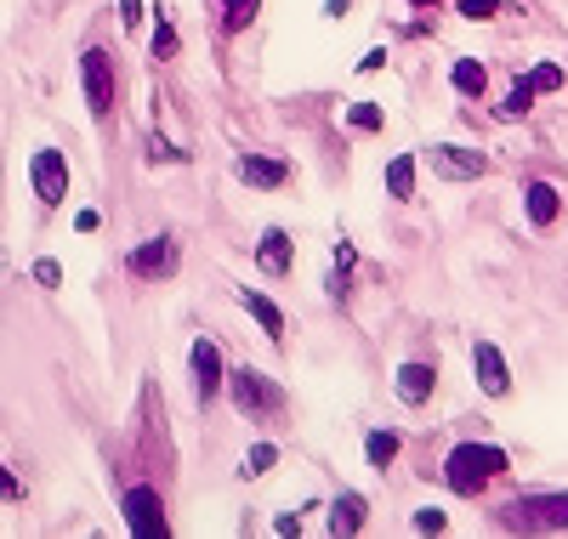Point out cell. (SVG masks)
<instances>
[{
    "mask_svg": "<svg viewBox=\"0 0 568 539\" xmlns=\"http://www.w3.org/2000/svg\"><path fill=\"white\" fill-rule=\"evenodd\" d=\"M438 477L455 488L460 500H484L500 477H511V455H506L500 444H478V437H466V444H455V449L444 455Z\"/></svg>",
    "mask_w": 568,
    "mask_h": 539,
    "instance_id": "obj_1",
    "label": "cell"
},
{
    "mask_svg": "<svg viewBox=\"0 0 568 539\" xmlns=\"http://www.w3.org/2000/svg\"><path fill=\"white\" fill-rule=\"evenodd\" d=\"M227 404L251 426H284V415H291V391H284L267 369L240 364V369H227Z\"/></svg>",
    "mask_w": 568,
    "mask_h": 539,
    "instance_id": "obj_2",
    "label": "cell"
},
{
    "mask_svg": "<svg viewBox=\"0 0 568 539\" xmlns=\"http://www.w3.org/2000/svg\"><path fill=\"white\" fill-rule=\"evenodd\" d=\"M506 528H524V533H562L568 528V495L562 488H529V495H517L511 506H500Z\"/></svg>",
    "mask_w": 568,
    "mask_h": 539,
    "instance_id": "obj_3",
    "label": "cell"
},
{
    "mask_svg": "<svg viewBox=\"0 0 568 539\" xmlns=\"http://www.w3.org/2000/svg\"><path fill=\"white\" fill-rule=\"evenodd\" d=\"M80 85H85V109H91V120H109V114H114V91H120V80H114V58L103 52V45H85V52H80Z\"/></svg>",
    "mask_w": 568,
    "mask_h": 539,
    "instance_id": "obj_4",
    "label": "cell"
},
{
    "mask_svg": "<svg viewBox=\"0 0 568 539\" xmlns=\"http://www.w3.org/2000/svg\"><path fill=\"white\" fill-rule=\"evenodd\" d=\"M420 160L433 165L438 182H484V176L495 171L489 154H484V149H466V142H433Z\"/></svg>",
    "mask_w": 568,
    "mask_h": 539,
    "instance_id": "obj_5",
    "label": "cell"
},
{
    "mask_svg": "<svg viewBox=\"0 0 568 539\" xmlns=\"http://www.w3.org/2000/svg\"><path fill=\"white\" fill-rule=\"evenodd\" d=\"M187 375H194V404L211 409L222 391H227V358L211 335H200L194 347H187Z\"/></svg>",
    "mask_w": 568,
    "mask_h": 539,
    "instance_id": "obj_6",
    "label": "cell"
},
{
    "mask_svg": "<svg viewBox=\"0 0 568 539\" xmlns=\"http://www.w3.org/2000/svg\"><path fill=\"white\" fill-rule=\"evenodd\" d=\"M176 267H182V251H176V238H171V233L142 238L136 251L125 256V273L142 278V284H165V278H176Z\"/></svg>",
    "mask_w": 568,
    "mask_h": 539,
    "instance_id": "obj_7",
    "label": "cell"
},
{
    "mask_svg": "<svg viewBox=\"0 0 568 539\" xmlns=\"http://www.w3.org/2000/svg\"><path fill=\"white\" fill-rule=\"evenodd\" d=\"M29 187H34V200L45 211H58L69 200V160H63V149H34L29 154Z\"/></svg>",
    "mask_w": 568,
    "mask_h": 539,
    "instance_id": "obj_8",
    "label": "cell"
},
{
    "mask_svg": "<svg viewBox=\"0 0 568 539\" xmlns=\"http://www.w3.org/2000/svg\"><path fill=\"white\" fill-rule=\"evenodd\" d=\"M120 511H125V528H131L136 539L171 533V522H165V500H160V488H149V482H131L125 495H120Z\"/></svg>",
    "mask_w": 568,
    "mask_h": 539,
    "instance_id": "obj_9",
    "label": "cell"
},
{
    "mask_svg": "<svg viewBox=\"0 0 568 539\" xmlns=\"http://www.w3.org/2000/svg\"><path fill=\"white\" fill-rule=\"evenodd\" d=\"M233 176H240L245 187H256V193H278V187H291L296 165L278 160V154H262V149H245V154H233Z\"/></svg>",
    "mask_w": 568,
    "mask_h": 539,
    "instance_id": "obj_10",
    "label": "cell"
},
{
    "mask_svg": "<svg viewBox=\"0 0 568 539\" xmlns=\"http://www.w3.org/2000/svg\"><path fill=\"white\" fill-rule=\"evenodd\" d=\"M471 380L484 398H511V364L495 340H471Z\"/></svg>",
    "mask_w": 568,
    "mask_h": 539,
    "instance_id": "obj_11",
    "label": "cell"
},
{
    "mask_svg": "<svg viewBox=\"0 0 568 539\" xmlns=\"http://www.w3.org/2000/svg\"><path fill=\"white\" fill-rule=\"evenodd\" d=\"M393 391H398V404H404V409H426V404H433V391H438V358H433V364H426V358L398 364Z\"/></svg>",
    "mask_w": 568,
    "mask_h": 539,
    "instance_id": "obj_12",
    "label": "cell"
},
{
    "mask_svg": "<svg viewBox=\"0 0 568 539\" xmlns=\"http://www.w3.org/2000/svg\"><path fill=\"white\" fill-rule=\"evenodd\" d=\"M251 262H256V273H267V278H291V273H296V238L284 233V227H262Z\"/></svg>",
    "mask_w": 568,
    "mask_h": 539,
    "instance_id": "obj_13",
    "label": "cell"
},
{
    "mask_svg": "<svg viewBox=\"0 0 568 539\" xmlns=\"http://www.w3.org/2000/svg\"><path fill=\"white\" fill-rule=\"evenodd\" d=\"M524 222L535 233H551L562 222V187L557 182H524Z\"/></svg>",
    "mask_w": 568,
    "mask_h": 539,
    "instance_id": "obj_14",
    "label": "cell"
},
{
    "mask_svg": "<svg viewBox=\"0 0 568 539\" xmlns=\"http://www.w3.org/2000/svg\"><path fill=\"white\" fill-rule=\"evenodd\" d=\"M324 528L336 533V539H353V533H364V528H369V500L358 495V488H336V500H329V517H324Z\"/></svg>",
    "mask_w": 568,
    "mask_h": 539,
    "instance_id": "obj_15",
    "label": "cell"
},
{
    "mask_svg": "<svg viewBox=\"0 0 568 539\" xmlns=\"http://www.w3.org/2000/svg\"><path fill=\"white\" fill-rule=\"evenodd\" d=\"M233 296H240V307L256 318V329L273 340V347H284V307H278L273 296H262V289H251V284H240Z\"/></svg>",
    "mask_w": 568,
    "mask_h": 539,
    "instance_id": "obj_16",
    "label": "cell"
},
{
    "mask_svg": "<svg viewBox=\"0 0 568 539\" xmlns=\"http://www.w3.org/2000/svg\"><path fill=\"white\" fill-rule=\"evenodd\" d=\"M398 455H404V431H393V426H369L364 431V466L369 471H393L398 466Z\"/></svg>",
    "mask_w": 568,
    "mask_h": 539,
    "instance_id": "obj_17",
    "label": "cell"
},
{
    "mask_svg": "<svg viewBox=\"0 0 568 539\" xmlns=\"http://www.w3.org/2000/svg\"><path fill=\"white\" fill-rule=\"evenodd\" d=\"M449 91L466 96V103H484V91H489V63H478V58H455V63H449Z\"/></svg>",
    "mask_w": 568,
    "mask_h": 539,
    "instance_id": "obj_18",
    "label": "cell"
},
{
    "mask_svg": "<svg viewBox=\"0 0 568 539\" xmlns=\"http://www.w3.org/2000/svg\"><path fill=\"white\" fill-rule=\"evenodd\" d=\"M415 171H420V154H393V160H387L382 182H387V193H393V205H409V200H415Z\"/></svg>",
    "mask_w": 568,
    "mask_h": 539,
    "instance_id": "obj_19",
    "label": "cell"
},
{
    "mask_svg": "<svg viewBox=\"0 0 568 539\" xmlns=\"http://www.w3.org/2000/svg\"><path fill=\"white\" fill-rule=\"evenodd\" d=\"M535 96H540L535 80H529V74H517V80L506 85V96H500V109H495V114H500V120H524V114L535 109Z\"/></svg>",
    "mask_w": 568,
    "mask_h": 539,
    "instance_id": "obj_20",
    "label": "cell"
},
{
    "mask_svg": "<svg viewBox=\"0 0 568 539\" xmlns=\"http://www.w3.org/2000/svg\"><path fill=\"white\" fill-rule=\"evenodd\" d=\"M342 120H347V131H364V136H382V131H387V109L369 103V96H364V103H353Z\"/></svg>",
    "mask_w": 568,
    "mask_h": 539,
    "instance_id": "obj_21",
    "label": "cell"
},
{
    "mask_svg": "<svg viewBox=\"0 0 568 539\" xmlns=\"http://www.w3.org/2000/svg\"><path fill=\"white\" fill-rule=\"evenodd\" d=\"M455 12H460L466 23H495V18H506V12H517V7H506V0H455Z\"/></svg>",
    "mask_w": 568,
    "mask_h": 539,
    "instance_id": "obj_22",
    "label": "cell"
},
{
    "mask_svg": "<svg viewBox=\"0 0 568 539\" xmlns=\"http://www.w3.org/2000/svg\"><path fill=\"white\" fill-rule=\"evenodd\" d=\"M176 45H182V40H176V23L160 12V18H154V45H149L154 63H171V58H176Z\"/></svg>",
    "mask_w": 568,
    "mask_h": 539,
    "instance_id": "obj_23",
    "label": "cell"
},
{
    "mask_svg": "<svg viewBox=\"0 0 568 539\" xmlns=\"http://www.w3.org/2000/svg\"><path fill=\"white\" fill-rule=\"evenodd\" d=\"M273 466H278V444H256V449L245 455V466H240V477H245V482H256V477H267Z\"/></svg>",
    "mask_w": 568,
    "mask_h": 539,
    "instance_id": "obj_24",
    "label": "cell"
},
{
    "mask_svg": "<svg viewBox=\"0 0 568 539\" xmlns=\"http://www.w3.org/2000/svg\"><path fill=\"white\" fill-rule=\"evenodd\" d=\"M216 7L227 12V18H222V34H240V29H251V18H256V0H216Z\"/></svg>",
    "mask_w": 568,
    "mask_h": 539,
    "instance_id": "obj_25",
    "label": "cell"
},
{
    "mask_svg": "<svg viewBox=\"0 0 568 539\" xmlns=\"http://www.w3.org/2000/svg\"><path fill=\"white\" fill-rule=\"evenodd\" d=\"M529 80H535V91H540V96H551V91H562V85H568L562 63H551V58H546V63H535V69H529Z\"/></svg>",
    "mask_w": 568,
    "mask_h": 539,
    "instance_id": "obj_26",
    "label": "cell"
},
{
    "mask_svg": "<svg viewBox=\"0 0 568 539\" xmlns=\"http://www.w3.org/2000/svg\"><path fill=\"white\" fill-rule=\"evenodd\" d=\"M409 528H415V533H444V528H449V511H444V506H420V511L409 517Z\"/></svg>",
    "mask_w": 568,
    "mask_h": 539,
    "instance_id": "obj_27",
    "label": "cell"
},
{
    "mask_svg": "<svg viewBox=\"0 0 568 539\" xmlns=\"http://www.w3.org/2000/svg\"><path fill=\"white\" fill-rule=\"evenodd\" d=\"M149 160H154V165H160V160H165V165H187V149H171L165 136H149Z\"/></svg>",
    "mask_w": 568,
    "mask_h": 539,
    "instance_id": "obj_28",
    "label": "cell"
},
{
    "mask_svg": "<svg viewBox=\"0 0 568 539\" xmlns=\"http://www.w3.org/2000/svg\"><path fill=\"white\" fill-rule=\"evenodd\" d=\"M329 262H336L342 273H353V267H358V251H353V238H336V244H329Z\"/></svg>",
    "mask_w": 568,
    "mask_h": 539,
    "instance_id": "obj_29",
    "label": "cell"
},
{
    "mask_svg": "<svg viewBox=\"0 0 568 539\" xmlns=\"http://www.w3.org/2000/svg\"><path fill=\"white\" fill-rule=\"evenodd\" d=\"M34 284H45V289H58V284H63V267H58L52 256H40V262H34Z\"/></svg>",
    "mask_w": 568,
    "mask_h": 539,
    "instance_id": "obj_30",
    "label": "cell"
},
{
    "mask_svg": "<svg viewBox=\"0 0 568 539\" xmlns=\"http://www.w3.org/2000/svg\"><path fill=\"white\" fill-rule=\"evenodd\" d=\"M387 58H393L387 45H369V52L358 58V74H375V69H387Z\"/></svg>",
    "mask_w": 568,
    "mask_h": 539,
    "instance_id": "obj_31",
    "label": "cell"
},
{
    "mask_svg": "<svg viewBox=\"0 0 568 539\" xmlns=\"http://www.w3.org/2000/svg\"><path fill=\"white\" fill-rule=\"evenodd\" d=\"M0 500H23V482H18L7 466H0Z\"/></svg>",
    "mask_w": 568,
    "mask_h": 539,
    "instance_id": "obj_32",
    "label": "cell"
},
{
    "mask_svg": "<svg viewBox=\"0 0 568 539\" xmlns=\"http://www.w3.org/2000/svg\"><path fill=\"white\" fill-rule=\"evenodd\" d=\"M273 533H284V539H291V533H302V511L291 517V511H284V517H273Z\"/></svg>",
    "mask_w": 568,
    "mask_h": 539,
    "instance_id": "obj_33",
    "label": "cell"
},
{
    "mask_svg": "<svg viewBox=\"0 0 568 539\" xmlns=\"http://www.w3.org/2000/svg\"><path fill=\"white\" fill-rule=\"evenodd\" d=\"M120 23H125V29L142 23V0H120Z\"/></svg>",
    "mask_w": 568,
    "mask_h": 539,
    "instance_id": "obj_34",
    "label": "cell"
},
{
    "mask_svg": "<svg viewBox=\"0 0 568 539\" xmlns=\"http://www.w3.org/2000/svg\"><path fill=\"white\" fill-rule=\"evenodd\" d=\"M347 12H353V0H324V18H329V23H342Z\"/></svg>",
    "mask_w": 568,
    "mask_h": 539,
    "instance_id": "obj_35",
    "label": "cell"
},
{
    "mask_svg": "<svg viewBox=\"0 0 568 539\" xmlns=\"http://www.w3.org/2000/svg\"><path fill=\"white\" fill-rule=\"evenodd\" d=\"M98 222H103L98 211H80V216H74V227H80V233H98Z\"/></svg>",
    "mask_w": 568,
    "mask_h": 539,
    "instance_id": "obj_36",
    "label": "cell"
},
{
    "mask_svg": "<svg viewBox=\"0 0 568 539\" xmlns=\"http://www.w3.org/2000/svg\"><path fill=\"white\" fill-rule=\"evenodd\" d=\"M409 7H420V12H433V7H444V0H409Z\"/></svg>",
    "mask_w": 568,
    "mask_h": 539,
    "instance_id": "obj_37",
    "label": "cell"
}]
</instances>
